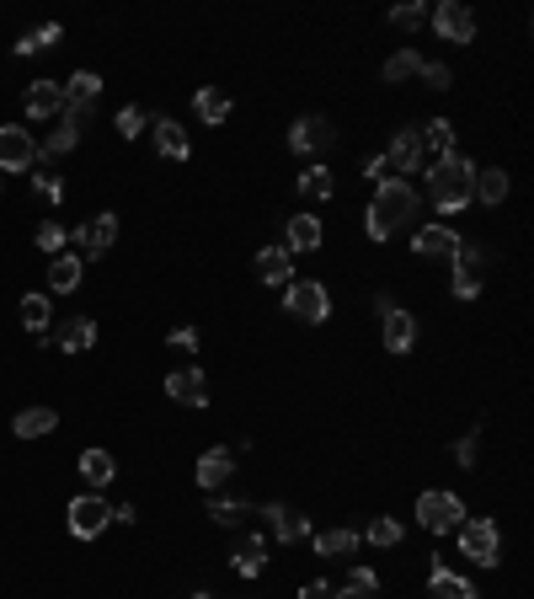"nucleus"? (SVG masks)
I'll list each match as a JSON object with an SVG mask.
<instances>
[{"label": "nucleus", "mask_w": 534, "mask_h": 599, "mask_svg": "<svg viewBox=\"0 0 534 599\" xmlns=\"http://www.w3.org/2000/svg\"><path fill=\"white\" fill-rule=\"evenodd\" d=\"M412 214H417V188H412V182H401V177L380 182V188H374V204L364 209L369 241H390L406 220H412Z\"/></svg>", "instance_id": "nucleus-1"}, {"label": "nucleus", "mask_w": 534, "mask_h": 599, "mask_svg": "<svg viewBox=\"0 0 534 599\" xmlns=\"http://www.w3.org/2000/svg\"><path fill=\"white\" fill-rule=\"evenodd\" d=\"M476 172H481V166L470 161V156L449 150V156H438V166L428 172V198H433L444 214H460L470 198H476Z\"/></svg>", "instance_id": "nucleus-2"}, {"label": "nucleus", "mask_w": 534, "mask_h": 599, "mask_svg": "<svg viewBox=\"0 0 534 599\" xmlns=\"http://www.w3.org/2000/svg\"><path fill=\"white\" fill-rule=\"evenodd\" d=\"M460 551L476 567H497L502 562V535L492 519H460Z\"/></svg>", "instance_id": "nucleus-3"}, {"label": "nucleus", "mask_w": 534, "mask_h": 599, "mask_svg": "<svg viewBox=\"0 0 534 599\" xmlns=\"http://www.w3.org/2000/svg\"><path fill=\"white\" fill-rule=\"evenodd\" d=\"M107 525H113V503H107L102 493L70 498V535H75V541H97Z\"/></svg>", "instance_id": "nucleus-4"}, {"label": "nucleus", "mask_w": 534, "mask_h": 599, "mask_svg": "<svg viewBox=\"0 0 534 599\" xmlns=\"http://www.w3.org/2000/svg\"><path fill=\"white\" fill-rule=\"evenodd\" d=\"M460 514H465L460 493H422V498H417V525L428 530V535L460 530Z\"/></svg>", "instance_id": "nucleus-5"}, {"label": "nucleus", "mask_w": 534, "mask_h": 599, "mask_svg": "<svg viewBox=\"0 0 534 599\" xmlns=\"http://www.w3.org/2000/svg\"><path fill=\"white\" fill-rule=\"evenodd\" d=\"M33 166H38L33 134L17 129V124H6V129H0V172H33Z\"/></svg>", "instance_id": "nucleus-6"}, {"label": "nucleus", "mask_w": 534, "mask_h": 599, "mask_svg": "<svg viewBox=\"0 0 534 599\" xmlns=\"http://www.w3.org/2000/svg\"><path fill=\"white\" fill-rule=\"evenodd\" d=\"M284 289H289L284 305H289L300 321H326V316H332V300H326V289H321L316 279H289Z\"/></svg>", "instance_id": "nucleus-7"}, {"label": "nucleus", "mask_w": 534, "mask_h": 599, "mask_svg": "<svg viewBox=\"0 0 534 599\" xmlns=\"http://www.w3.org/2000/svg\"><path fill=\"white\" fill-rule=\"evenodd\" d=\"M380 327H385V348L390 353H412L417 348V316L401 311V305L380 300Z\"/></svg>", "instance_id": "nucleus-8"}, {"label": "nucleus", "mask_w": 534, "mask_h": 599, "mask_svg": "<svg viewBox=\"0 0 534 599\" xmlns=\"http://www.w3.org/2000/svg\"><path fill=\"white\" fill-rule=\"evenodd\" d=\"M433 27L444 43H470L476 38V17H470V6H460V0H438L433 6Z\"/></svg>", "instance_id": "nucleus-9"}, {"label": "nucleus", "mask_w": 534, "mask_h": 599, "mask_svg": "<svg viewBox=\"0 0 534 599\" xmlns=\"http://www.w3.org/2000/svg\"><path fill=\"white\" fill-rule=\"evenodd\" d=\"M166 396L171 402H182V407H209V380H203V370H171L166 375Z\"/></svg>", "instance_id": "nucleus-10"}, {"label": "nucleus", "mask_w": 534, "mask_h": 599, "mask_svg": "<svg viewBox=\"0 0 534 599\" xmlns=\"http://www.w3.org/2000/svg\"><path fill=\"white\" fill-rule=\"evenodd\" d=\"M332 140H337V129H332V118H321V113H310V118H300V124L289 129V150H300V156L326 150Z\"/></svg>", "instance_id": "nucleus-11"}, {"label": "nucleus", "mask_w": 534, "mask_h": 599, "mask_svg": "<svg viewBox=\"0 0 534 599\" xmlns=\"http://www.w3.org/2000/svg\"><path fill=\"white\" fill-rule=\"evenodd\" d=\"M422 129H396V140H390V150H385V161H390V172H417L422 166Z\"/></svg>", "instance_id": "nucleus-12"}, {"label": "nucleus", "mask_w": 534, "mask_h": 599, "mask_svg": "<svg viewBox=\"0 0 534 599\" xmlns=\"http://www.w3.org/2000/svg\"><path fill=\"white\" fill-rule=\"evenodd\" d=\"M75 247H81V252H91V257H102L107 247H113V241H118V214H97V220H91V225H81V230H75Z\"/></svg>", "instance_id": "nucleus-13"}, {"label": "nucleus", "mask_w": 534, "mask_h": 599, "mask_svg": "<svg viewBox=\"0 0 534 599\" xmlns=\"http://www.w3.org/2000/svg\"><path fill=\"white\" fill-rule=\"evenodd\" d=\"M267 525H273V541H305L310 535V519L300 509H289V503H267Z\"/></svg>", "instance_id": "nucleus-14"}, {"label": "nucleus", "mask_w": 534, "mask_h": 599, "mask_svg": "<svg viewBox=\"0 0 534 599\" xmlns=\"http://www.w3.org/2000/svg\"><path fill=\"white\" fill-rule=\"evenodd\" d=\"M27 118H54V113H65V86H54V81H33L27 86Z\"/></svg>", "instance_id": "nucleus-15"}, {"label": "nucleus", "mask_w": 534, "mask_h": 599, "mask_svg": "<svg viewBox=\"0 0 534 599\" xmlns=\"http://www.w3.org/2000/svg\"><path fill=\"white\" fill-rule=\"evenodd\" d=\"M417 257H460V236H454L449 225H422L412 236Z\"/></svg>", "instance_id": "nucleus-16"}, {"label": "nucleus", "mask_w": 534, "mask_h": 599, "mask_svg": "<svg viewBox=\"0 0 534 599\" xmlns=\"http://www.w3.org/2000/svg\"><path fill=\"white\" fill-rule=\"evenodd\" d=\"M230 471H235V450H203V455H198V487H203V493L225 487Z\"/></svg>", "instance_id": "nucleus-17"}, {"label": "nucleus", "mask_w": 534, "mask_h": 599, "mask_svg": "<svg viewBox=\"0 0 534 599\" xmlns=\"http://www.w3.org/2000/svg\"><path fill=\"white\" fill-rule=\"evenodd\" d=\"M428 599H476V583L460 578V573H449L444 562H433V573H428Z\"/></svg>", "instance_id": "nucleus-18"}, {"label": "nucleus", "mask_w": 534, "mask_h": 599, "mask_svg": "<svg viewBox=\"0 0 534 599\" xmlns=\"http://www.w3.org/2000/svg\"><path fill=\"white\" fill-rule=\"evenodd\" d=\"M81 279H86V263L75 252H59L54 263H49V289H54V295H75Z\"/></svg>", "instance_id": "nucleus-19"}, {"label": "nucleus", "mask_w": 534, "mask_h": 599, "mask_svg": "<svg viewBox=\"0 0 534 599\" xmlns=\"http://www.w3.org/2000/svg\"><path fill=\"white\" fill-rule=\"evenodd\" d=\"M54 428H59L54 407H22L17 418H11V434L17 439H43V434H54Z\"/></svg>", "instance_id": "nucleus-20"}, {"label": "nucleus", "mask_w": 534, "mask_h": 599, "mask_svg": "<svg viewBox=\"0 0 534 599\" xmlns=\"http://www.w3.org/2000/svg\"><path fill=\"white\" fill-rule=\"evenodd\" d=\"M91 343H97V321L91 316H70L65 327H54V348H65V353H86Z\"/></svg>", "instance_id": "nucleus-21"}, {"label": "nucleus", "mask_w": 534, "mask_h": 599, "mask_svg": "<svg viewBox=\"0 0 534 599\" xmlns=\"http://www.w3.org/2000/svg\"><path fill=\"white\" fill-rule=\"evenodd\" d=\"M284 247H289V252H316V247H321V220H316V214H289Z\"/></svg>", "instance_id": "nucleus-22"}, {"label": "nucleus", "mask_w": 534, "mask_h": 599, "mask_svg": "<svg viewBox=\"0 0 534 599\" xmlns=\"http://www.w3.org/2000/svg\"><path fill=\"white\" fill-rule=\"evenodd\" d=\"M289 273H294V252H289V247H262V252H257V279H262V284H278V289H284Z\"/></svg>", "instance_id": "nucleus-23"}, {"label": "nucleus", "mask_w": 534, "mask_h": 599, "mask_svg": "<svg viewBox=\"0 0 534 599\" xmlns=\"http://www.w3.org/2000/svg\"><path fill=\"white\" fill-rule=\"evenodd\" d=\"M155 150H161V156L166 161H187V150H193V145H187V129L177 124V118H155Z\"/></svg>", "instance_id": "nucleus-24"}, {"label": "nucleus", "mask_w": 534, "mask_h": 599, "mask_svg": "<svg viewBox=\"0 0 534 599\" xmlns=\"http://www.w3.org/2000/svg\"><path fill=\"white\" fill-rule=\"evenodd\" d=\"M81 476H86L91 493H102V487L118 476V460L107 455V450H86V455H81Z\"/></svg>", "instance_id": "nucleus-25"}, {"label": "nucleus", "mask_w": 534, "mask_h": 599, "mask_svg": "<svg viewBox=\"0 0 534 599\" xmlns=\"http://www.w3.org/2000/svg\"><path fill=\"white\" fill-rule=\"evenodd\" d=\"M102 97V75L97 70H75L70 86H65V107H97Z\"/></svg>", "instance_id": "nucleus-26"}, {"label": "nucleus", "mask_w": 534, "mask_h": 599, "mask_svg": "<svg viewBox=\"0 0 534 599\" xmlns=\"http://www.w3.org/2000/svg\"><path fill=\"white\" fill-rule=\"evenodd\" d=\"M230 567H235V573H241V578H257L262 567H267V546L257 541V535H246V541L235 546V557H230Z\"/></svg>", "instance_id": "nucleus-27"}, {"label": "nucleus", "mask_w": 534, "mask_h": 599, "mask_svg": "<svg viewBox=\"0 0 534 599\" xmlns=\"http://www.w3.org/2000/svg\"><path fill=\"white\" fill-rule=\"evenodd\" d=\"M193 107H198L203 124H225V118H230V97H225L219 86H203L198 97H193Z\"/></svg>", "instance_id": "nucleus-28"}, {"label": "nucleus", "mask_w": 534, "mask_h": 599, "mask_svg": "<svg viewBox=\"0 0 534 599\" xmlns=\"http://www.w3.org/2000/svg\"><path fill=\"white\" fill-rule=\"evenodd\" d=\"M310 541H316V557H353L358 551L353 530H321V535H310Z\"/></svg>", "instance_id": "nucleus-29"}, {"label": "nucleus", "mask_w": 534, "mask_h": 599, "mask_svg": "<svg viewBox=\"0 0 534 599\" xmlns=\"http://www.w3.org/2000/svg\"><path fill=\"white\" fill-rule=\"evenodd\" d=\"M417 70H422V59H417V49H401V54H390V59H385L380 81H385V86H396V81H412Z\"/></svg>", "instance_id": "nucleus-30"}, {"label": "nucleus", "mask_w": 534, "mask_h": 599, "mask_svg": "<svg viewBox=\"0 0 534 599\" xmlns=\"http://www.w3.org/2000/svg\"><path fill=\"white\" fill-rule=\"evenodd\" d=\"M209 514H214V525L235 530V525H246V519L257 514V509H251V503H241V498H214V503H209Z\"/></svg>", "instance_id": "nucleus-31"}, {"label": "nucleus", "mask_w": 534, "mask_h": 599, "mask_svg": "<svg viewBox=\"0 0 534 599\" xmlns=\"http://www.w3.org/2000/svg\"><path fill=\"white\" fill-rule=\"evenodd\" d=\"M401 535H406V530H401V519L374 514V519H369V530H364V541H369V546H401Z\"/></svg>", "instance_id": "nucleus-32"}, {"label": "nucleus", "mask_w": 534, "mask_h": 599, "mask_svg": "<svg viewBox=\"0 0 534 599\" xmlns=\"http://www.w3.org/2000/svg\"><path fill=\"white\" fill-rule=\"evenodd\" d=\"M22 327L27 332H49V321H54V311H49V300H43V295H22Z\"/></svg>", "instance_id": "nucleus-33"}, {"label": "nucleus", "mask_w": 534, "mask_h": 599, "mask_svg": "<svg viewBox=\"0 0 534 599\" xmlns=\"http://www.w3.org/2000/svg\"><path fill=\"white\" fill-rule=\"evenodd\" d=\"M476 198H481V204H502V198H508V172H502V166L476 172Z\"/></svg>", "instance_id": "nucleus-34"}, {"label": "nucleus", "mask_w": 534, "mask_h": 599, "mask_svg": "<svg viewBox=\"0 0 534 599\" xmlns=\"http://www.w3.org/2000/svg\"><path fill=\"white\" fill-rule=\"evenodd\" d=\"M374 594H380V578H374L369 567H353L348 583L337 589V599H374Z\"/></svg>", "instance_id": "nucleus-35"}, {"label": "nucleus", "mask_w": 534, "mask_h": 599, "mask_svg": "<svg viewBox=\"0 0 534 599\" xmlns=\"http://www.w3.org/2000/svg\"><path fill=\"white\" fill-rule=\"evenodd\" d=\"M59 38H65V27H59V22H43L38 33H27V38L17 43V54H43V49H54Z\"/></svg>", "instance_id": "nucleus-36"}, {"label": "nucleus", "mask_w": 534, "mask_h": 599, "mask_svg": "<svg viewBox=\"0 0 534 599\" xmlns=\"http://www.w3.org/2000/svg\"><path fill=\"white\" fill-rule=\"evenodd\" d=\"M422 150H438V156H449V150H454V124H449V118H433V124L422 129Z\"/></svg>", "instance_id": "nucleus-37"}, {"label": "nucleus", "mask_w": 534, "mask_h": 599, "mask_svg": "<svg viewBox=\"0 0 534 599\" xmlns=\"http://www.w3.org/2000/svg\"><path fill=\"white\" fill-rule=\"evenodd\" d=\"M75 140H81V129H75V124H59V129L49 134V140L38 145V156H70Z\"/></svg>", "instance_id": "nucleus-38"}, {"label": "nucleus", "mask_w": 534, "mask_h": 599, "mask_svg": "<svg viewBox=\"0 0 534 599\" xmlns=\"http://www.w3.org/2000/svg\"><path fill=\"white\" fill-rule=\"evenodd\" d=\"M300 193L305 198H332V172H326V166H305V177H300Z\"/></svg>", "instance_id": "nucleus-39"}, {"label": "nucleus", "mask_w": 534, "mask_h": 599, "mask_svg": "<svg viewBox=\"0 0 534 599\" xmlns=\"http://www.w3.org/2000/svg\"><path fill=\"white\" fill-rule=\"evenodd\" d=\"M38 247H43V252H54V257H59V252H65V247H70V230H65V225H59V220H43V225H38Z\"/></svg>", "instance_id": "nucleus-40"}, {"label": "nucleus", "mask_w": 534, "mask_h": 599, "mask_svg": "<svg viewBox=\"0 0 534 599\" xmlns=\"http://www.w3.org/2000/svg\"><path fill=\"white\" fill-rule=\"evenodd\" d=\"M476 295H481V279H476V268L454 263V300H476Z\"/></svg>", "instance_id": "nucleus-41"}, {"label": "nucleus", "mask_w": 534, "mask_h": 599, "mask_svg": "<svg viewBox=\"0 0 534 599\" xmlns=\"http://www.w3.org/2000/svg\"><path fill=\"white\" fill-rule=\"evenodd\" d=\"M422 22H428V6H422V0H417V6H396V11H390V27H401V33H412V27H422Z\"/></svg>", "instance_id": "nucleus-42"}, {"label": "nucleus", "mask_w": 534, "mask_h": 599, "mask_svg": "<svg viewBox=\"0 0 534 599\" xmlns=\"http://www.w3.org/2000/svg\"><path fill=\"white\" fill-rule=\"evenodd\" d=\"M27 177H33V188L49 198V204H59V198H65V182H59L54 172H27Z\"/></svg>", "instance_id": "nucleus-43"}, {"label": "nucleus", "mask_w": 534, "mask_h": 599, "mask_svg": "<svg viewBox=\"0 0 534 599\" xmlns=\"http://www.w3.org/2000/svg\"><path fill=\"white\" fill-rule=\"evenodd\" d=\"M139 129H145V113H139V107H123V113H118V134H123V140H134Z\"/></svg>", "instance_id": "nucleus-44"}, {"label": "nucleus", "mask_w": 534, "mask_h": 599, "mask_svg": "<svg viewBox=\"0 0 534 599\" xmlns=\"http://www.w3.org/2000/svg\"><path fill=\"white\" fill-rule=\"evenodd\" d=\"M476 450H481V434L470 428V434H465L460 444H454V460H460V466H476Z\"/></svg>", "instance_id": "nucleus-45"}, {"label": "nucleus", "mask_w": 534, "mask_h": 599, "mask_svg": "<svg viewBox=\"0 0 534 599\" xmlns=\"http://www.w3.org/2000/svg\"><path fill=\"white\" fill-rule=\"evenodd\" d=\"M417 75H422V81H428L433 91H444V86H449V65H428V59H422V70H417Z\"/></svg>", "instance_id": "nucleus-46"}, {"label": "nucleus", "mask_w": 534, "mask_h": 599, "mask_svg": "<svg viewBox=\"0 0 534 599\" xmlns=\"http://www.w3.org/2000/svg\"><path fill=\"white\" fill-rule=\"evenodd\" d=\"M166 348H177V353H193V348H198V332H193V327H177V332L166 337Z\"/></svg>", "instance_id": "nucleus-47"}, {"label": "nucleus", "mask_w": 534, "mask_h": 599, "mask_svg": "<svg viewBox=\"0 0 534 599\" xmlns=\"http://www.w3.org/2000/svg\"><path fill=\"white\" fill-rule=\"evenodd\" d=\"M364 177L374 182V188H380V182H390V161H385V156H374V161L364 166Z\"/></svg>", "instance_id": "nucleus-48"}, {"label": "nucleus", "mask_w": 534, "mask_h": 599, "mask_svg": "<svg viewBox=\"0 0 534 599\" xmlns=\"http://www.w3.org/2000/svg\"><path fill=\"white\" fill-rule=\"evenodd\" d=\"M300 599H337V589H332V583H305Z\"/></svg>", "instance_id": "nucleus-49"}]
</instances>
